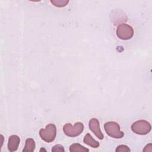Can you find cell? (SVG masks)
<instances>
[{
	"instance_id": "4fadbf2b",
	"label": "cell",
	"mask_w": 152,
	"mask_h": 152,
	"mask_svg": "<svg viewBox=\"0 0 152 152\" xmlns=\"http://www.w3.org/2000/svg\"><path fill=\"white\" fill-rule=\"evenodd\" d=\"M52 152H56V151H61V152H64L65 150L64 148V147L60 144H57L54 145L52 148Z\"/></svg>"
},
{
	"instance_id": "5bb4252c",
	"label": "cell",
	"mask_w": 152,
	"mask_h": 152,
	"mask_svg": "<svg viewBox=\"0 0 152 152\" xmlns=\"http://www.w3.org/2000/svg\"><path fill=\"white\" fill-rule=\"evenodd\" d=\"M143 151H152V144L151 143L147 144V145H145V147H144V148L143 149Z\"/></svg>"
},
{
	"instance_id": "8992f818",
	"label": "cell",
	"mask_w": 152,
	"mask_h": 152,
	"mask_svg": "<svg viewBox=\"0 0 152 152\" xmlns=\"http://www.w3.org/2000/svg\"><path fill=\"white\" fill-rule=\"evenodd\" d=\"M89 129L93 132V134L100 140H103L104 135L100 129V124L97 118H91L88 123Z\"/></svg>"
},
{
	"instance_id": "30bf717a",
	"label": "cell",
	"mask_w": 152,
	"mask_h": 152,
	"mask_svg": "<svg viewBox=\"0 0 152 152\" xmlns=\"http://www.w3.org/2000/svg\"><path fill=\"white\" fill-rule=\"evenodd\" d=\"M69 151L71 152H75V151H81V152H88L89 151V150L82 145L78 144V143H74L71 144L69 146Z\"/></svg>"
},
{
	"instance_id": "9c48e42d",
	"label": "cell",
	"mask_w": 152,
	"mask_h": 152,
	"mask_svg": "<svg viewBox=\"0 0 152 152\" xmlns=\"http://www.w3.org/2000/svg\"><path fill=\"white\" fill-rule=\"evenodd\" d=\"M36 147L35 141L33 138H29L26 140L25 146L23 150V152H33Z\"/></svg>"
},
{
	"instance_id": "52a82bcc",
	"label": "cell",
	"mask_w": 152,
	"mask_h": 152,
	"mask_svg": "<svg viewBox=\"0 0 152 152\" xmlns=\"http://www.w3.org/2000/svg\"><path fill=\"white\" fill-rule=\"evenodd\" d=\"M20 142V138L17 135L10 136L8 142V149L10 151L13 152L17 151Z\"/></svg>"
},
{
	"instance_id": "7c38bea8",
	"label": "cell",
	"mask_w": 152,
	"mask_h": 152,
	"mask_svg": "<svg viewBox=\"0 0 152 152\" xmlns=\"http://www.w3.org/2000/svg\"><path fill=\"white\" fill-rule=\"evenodd\" d=\"M115 151L116 152H130L131 150L126 145H119L116 147Z\"/></svg>"
},
{
	"instance_id": "9a60e30c",
	"label": "cell",
	"mask_w": 152,
	"mask_h": 152,
	"mask_svg": "<svg viewBox=\"0 0 152 152\" xmlns=\"http://www.w3.org/2000/svg\"><path fill=\"white\" fill-rule=\"evenodd\" d=\"M46 151V150L44 148H43V147H42V148H41L40 149V151Z\"/></svg>"
},
{
	"instance_id": "6da1fadb",
	"label": "cell",
	"mask_w": 152,
	"mask_h": 152,
	"mask_svg": "<svg viewBox=\"0 0 152 152\" xmlns=\"http://www.w3.org/2000/svg\"><path fill=\"white\" fill-rule=\"evenodd\" d=\"M104 128L106 133L114 138H121L124 136V133L120 130L119 125L114 121H109L104 124Z\"/></svg>"
},
{
	"instance_id": "7a4b0ae2",
	"label": "cell",
	"mask_w": 152,
	"mask_h": 152,
	"mask_svg": "<svg viewBox=\"0 0 152 152\" xmlns=\"http://www.w3.org/2000/svg\"><path fill=\"white\" fill-rule=\"evenodd\" d=\"M40 138L46 142H51L54 141L56 135V127L53 124H49L45 129L39 131Z\"/></svg>"
},
{
	"instance_id": "3957f363",
	"label": "cell",
	"mask_w": 152,
	"mask_h": 152,
	"mask_svg": "<svg viewBox=\"0 0 152 152\" xmlns=\"http://www.w3.org/2000/svg\"><path fill=\"white\" fill-rule=\"evenodd\" d=\"M84 130V125L82 122H76L74 126L71 124L67 123L63 126L64 134L69 137H75L80 135Z\"/></svg>"
},
{
	"instance_id": "ba28073f",
	"label": "cell",
	"mask_w": 152,
	"mask_h": 152,
	"mask_svg": "<svg viewBox=\"0 0 152 152\" xmlns=\"http://www.w3.org/2000/svg\"><path fill=\"white\" fill-rule=\"evenodd\" d=\"M83 142L86 144H87L94 148H96L99 147L100 145L99 142L95 140L89 133H87L84 136V139H83Z\"/></svg>"
},
{
	"instance_id": "277c9868",
	"label": "cell",
	"mask_w": 152,
	"mask_h": 152,
	"mask_svg": "<svg viewBox=\"0 0 152 152\" xmlns=\"http://www.w3.org/2000/svg\"><path fill=\"white\" fill-rule=\"evenodd\" d=\"M131 128L134 133L139 135H146L151 129L150 124L145 120H139L134 122L131 125Z\"/></svg>"
},
{
	"instance_id": "5b68a950",
	"label": "cell",
	"mask_w": 152,
	"mask_h": 152,
	"mask_svg": "<svg viewBox=\"0 0 152 152\" xmlns=\"http://www.w3.org/2000/svg\"><path fill=\"white\" fill-rule=\"evenodd\" d=\"M116 35L120 39L129 40L134 36V30L131 26L122 23L117 27Z\"/></svg>"
},
{
	"instance_id": "8fae6325",
	"label": "cell",
	"mask_w": 152,
	"mask_h": 152,
	"mask_svg": "<svg viewBox=\"0 0 152 152\" xmlns=\"http://www.w3.org/2000/svg\"><path fill=\"white\" fill-rule=\"evenodd\" d=\"M50 2L56 7L61 8V7H64L69 2L68 0H51Z\"/></svg>"
}]
</instances>
